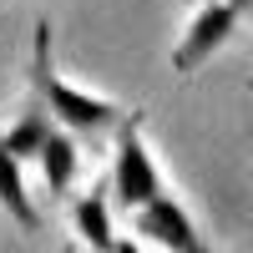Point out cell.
Listing matches in <instances>:
<instances>
[{
    "label": "cell",
    "mask_w": 253,
    "mask_h": 253,
    "mask_svg": "<svg viewBox=\"0 0 253 253\" xmlns=\"http://www.w3.org/2000/svg\"><path fill=\"white\" fill-rule=\"evenodd\" d=\"M61 253H81V248H76V243H66V248H61Z\"/></svg>",
    "instance_id": "10"
},
{
    "label": "cell",
    "mask_w": 253,
    "mask_h": 253,
    "mask_svg": "<svg viewBox=\"0 0 253 253\" xmlns=\"http://www.w3.org/2000/svg\"><path fill=\"white\" fill-rule=\"evenodd\" d=\"M238 10L228 5V0H203L198 5V15L187 20V31H182V41L172 46V71L177 76H193L203 61H213L228 41H233V31H238Z\"/></svg>",
    "instance_id": "3"
},
{
    "label": "cell",
    "mask_w": 253,
    "mask_h": 253,
    "mask_svg": "<svg viewBox=\"0 0 253 253\" xmlns=\"http://www.w3.org/2000/svg\"><path fill=\"white\" fill-rule=\"evenodd\" d=\"M0 208H5L26 233H36V228H41V213H36V203H31L26 172H20V157L10 152L5 142H0Z\"/></svg>",
    "instance_id": "8"
},
{
    "label": "cell",
    "mask_w": 253,
    "mask_h": 253,
    "mask_svg": "<svg viewBox=\"0 0 253 253\" xmlns=\"http://www.w3.org/2000/svg\"><path fill=\"white\" fill-rule=\"evenodd\" d=\"M132 233H137V243H157L167 253H213V243L198 233L193 213H187L172 193H162L147 208H137L132 213Z\"/></svg>",
    "instance_id": "4"
},
{
    "label": "cell",
    "mask_w": 253,
    "mask_h": 253,
    "mask_svg": "<svg viewBox=\"0 0 253 253\" xmlns=\"http://www.w3.org/2000/svg\"><path fill=\"white\" fill-rule=\"evenodd\" d=\"M147 117L142 112H126V122L112 132V172H107V198L112 208H122V213H137V208H147L152 198L167 193V177L162 167L152 157V147H147Z\"/></svg>",
    "instance_id": "2"
},
{
    "label": "cell",
    "mask_w": 253,
    "mask_h": 253,
    "mask_svg": "<svg viewBox=\"0 0 253 253\" xmlns=\"http://www.w3.org/2000/svg\"><path fill=\"white\" fill-rule=\"evenodd\" d=\"M51 132H56V117L41 107L36 96H26V101H20V112L0 126V142H5L20 162H31V157H41V147H46Z\"/></svg>",
    "instance_id": "6"
},
{
    "label": "cell",
    "mask_w": 253,
    "mask_h": 253,
    "mask_svg": "<svg viewBox=\"0 0 253 253\" xmlns=\"http://www.w3.org/2000/svg\"><path fill=\"white\" fill-rule=\"evenodd\" d=\"M71 228L76 238L86 243L91 253H117V228H112V198H107V182H91L81 198H71Z\"/></svg>",
    "instance_id": "5"
},
{
    "label": "cell",
    "mask_w": 253,
    "mask_h": 253,
    "mask_svg": "<svg viewBox=\"0 0 253 253\" xmlns=\"http://www.w3.org/2000/svg\"><path fill=\"white\" fill-rule=\"evenodd\" d=\"M213 253H218V248H213Z\"/></svg>",
    "instance_id": "11"
},
{
    "label": "cell",
    "mask_w": 253,
    "mask_h": 253,
    "mask_svg": "<svg viewBox=\"0 0 253 253\" xmlns=\"http://www.w3.org/2000/svg\"><path fill=\"white\" fill-rule=\"evenodd\" d=\"M26 81H31V96L56 117V126H66L71 137L101 142V137H112L117 126L126 122V107H122V101L96 96V91H81V86H71V81L56 71V56H51V20H36Z\"/></svg>",
    "instance_id": "1"
},
{
    "label": "cell",
    "mask_w": 253,
    "mask_h": 253,
    "mask_svg": "<svg viewBox=\"0 0 253 253\" xmlns=\"http://www.w3.org/2000/svg\"><path fill=\"white\" fill-rule=\"evenodd\" d=\"M41 172H46V187L56 198H71L76 187V167H81V152H76V137L66 132V126H56V132L46 137V147H41Z\"/></svg>",
    "instance_id": "7"
},
{
    "label": "cell",
    "mask_w": 253,
    "mask_h": 253,
    "mask_svg": "<svg viewBox=\"0 0 253 253\" xmlns=\"http://www.w3.org/2000/svg\"><path fill=\"white\" fill-rule=\"evenodd\" d=\"M228 5H233L238 15H248V10H253V0H228Z\"/></svg>",
    "instance_id": "9"
}]
</instances>
